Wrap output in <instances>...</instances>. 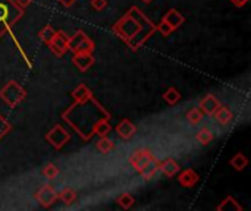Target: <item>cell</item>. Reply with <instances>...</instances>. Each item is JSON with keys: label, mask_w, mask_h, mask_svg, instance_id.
Returning <instances> with one entry per match:
<instances>
[{"label": "cell", "mask_w": 251, "mask_h": 211, "mask_svg": "<svg viewBox=\"0 0 251 211\" xmlns=\"http://www.w3.org/2000/svg\"><path fill=\"white\" fill-rule=\"evenodd\" d=\"M59 173H60L59 167H57L56 164H53V163L46 164V166H44V169H43V176H44L46 179H49V181L56 179Z\"/></svg>", "instance_id": "26"}, {"label": "cell", "mask_w": 251, "mask_h": 211, "mask_svg": "<svg viewBox=\"0 0 251 211\" xmlns=\"http://www.w3.org/2000/svg\"><path fill=\"white\" fill-rule=\"evenodd\" d=\"M156 31H159L163 37H169L172 32H174V29H172V26L171 25H168L163 19L156 25Z\"/></svg>", "instance_id": "29"}, {"label": "cell", "mask_w": 251, "mask_h": 211, "mask_svg": "<svg viewBox=\"0 0 251 211\" xmlns=\"http://www.w3.org/2000/svg\"><path fill=\"white\" fill-rule=\"evenodd\" d=\"M118 204L124 209V210H129L132 206H134V203H135V200H134V197L131 195V194H122L121 197H118Z\"/></svg>", "instance_id": "27"}, {"label": "cell", "mask_w": 251, "mask_h": 211, "mask_svg": "<svg viewBox=\"0 0 251 211\" xmlns=\"http://www.w3.org/2000/svg\"><path fill=\"white\" fill-rule=\"evenodd\" d=\"M213 138H215V135L209 128H201L196 135V140L200 145H209L213 141Z\"/></svg>", "instance_id": "21"}, {"label": "cell", "mask_w": 251, "mask_h": 211, "mask_svg": "<svg viewBox=\"0 0 251 211\" xmlns=\"http://www.w3.org/2000/svg\"><path fill=\"white\" fill-rule=\"evenodd\" d=\"M46 140L51 147H54L56 150H60V148H63V145H66L69 142L71 135L62 125H54L46 134Z\"/></svg>", "instance_id": "5"}, {"label": "cell", "mask_w": 251, "mask_h": 211, "mask_svg": "<svg viewBox=\"0 0 251 211\" xmlns=\"http://www.w3.org/2000/svg\"><path fill=\"white\" fill-rule=\"evenodd\" d=\"M143 1H144V3H151L153 0H143Z\"/></svg>", "instance_id": "34"}, {"label": "cell", "mask_w": 251, "mask_h": 211, "mask_svg": "<svg viewBox=\"0 0 251 211\" xmlns=\"http://www.w3.org/2000/svg\"><path fill=\"white\" fill-rule=\"evenodd\" d=\"M68 48L72 53H78V51L93 53L94 51V41L82 29H78L72 37H69Z\"/></svg>", "instance_id": "4"}, {"label": "cell", "mask_w": 251, "mask_h": 211, "mask_svg": "<svg viewBox=\"0 0 251 211\" xmlns=\"http://www.w3.org/2000/svg\"><path fill=\"white\" fill-rule=\"evenodd\" d=\"M68 41L69 37L63 32V31H56L54 37L51 38V41L47 44L50 47V50L56 54V56H65L66 51H69L68 48Z\"/></svg>", "instance_id": "6"}, {"label": "cell", "mask_w": 251, "mask_h": 211, "mask_svg": "<svg viewBox=\"0 0 251 211\" xmlns=\"http://www.w3.org/2000/svg\"><path fill=\"white\" fill-rule=\"evenodd\" d=\"M110 131H112V126L107 122V119H101L93 126V134H96L99 137H107Z\"/></svg>", "instance_id": "20"}, {"label": "cell", "mask_w": 251, "mask_h": 211, "mask_svg": "<svg viewBox=\"0 0 251 211\" xmlns=\"http://www.w3.org/2000/svg\"><path fill=\"white\" fill-rule=\"evenodd\" d=\"M213 116H215V119H216L221 125H224V126L229 125V123L232 122V119H234L232 112H231L226 106H219V107L215 110Z\"/></svg>", "instance_id": "17"}, {"label": "cell", "mask_w": 251, "mask_h": 211, "mask_svg": "<svg viewBox=\"0 0 251 211\" xmlns=\"http://www.w3.org/2000/svg\"><path fill=\"white\" fill-rule=\"evenodd\" d=\"M24 15V9H21L13 0H0V37L7 32Z\"/></svg>", "instance_id": "2"}, {"label": "cell", "mask_w": 251, "mask_h": 211, "mask_svg": "<svg viewBox=\"0 0 251 211\" xmlns=\"http://www.w3.org/2000/svg\"><path fill=\"white\" fill-rule=\"evenodd\" d=\"M159 160L153 156L151 157V160L138 172L140 175H141V178L144 179V181H151L156 175H157V172H159Z\"/></svg>", "instance_id": "15"}, {"label": "cell", "mask_w": 251, "mask_h": 211, "mask_svg": "<svg viewBox=\"0 0 251 211\" xmlns=\"http://www.w3.org/2000/svg\"><path fill=\"white\" fill-rule=\"evenodd\" d=\"M59 1H60V4L63 7H72L74 3H75V0H59Z\"/></svg>", "instance_id": "32"}, {"label": "cell", "mask_w": 251, "mask_h": 211, "mask_svg": "<svg viewBox=\"0 0 251 211\" xmlns=\"http://www.w3.org/2000/svg\"><path fill=\"white\" fill-rule=\"evenodd\" d=\"M72 63H74L81 72H87V70L93 66V63H94L93 53H85V51L74 53V56H72Z\"/></svg>", "instance_id": "9"}, {"label": "cell", "mask_w": 251, "mask_h": 211, "mask_svg": "<svg viewBox=\"0 0 251 211\" xmlns=\"http://www.w3.org/2000/svg\"><path fill=\"white\" fill-rule=\"evenodd\" d=\"M218 211H241L243 210V207L240 206V203L234 198V197H228V198H225L224 201H222V204L216 209Z\"/></svg>", "instance_id": "22"}, {"label": "cell", "mask_w": 251, "mask_h": 211, "mask_svg": "<svg viewBox=\"0 0 251 211\" xmlns=\"http://www.w3.org/2000/svg\"><path fill=\"white\" fill-rule=\"evenodd\" d=\"M72 97L75 100V103H85L90 101L93 98V93L90 88H87V85L79 84L74 91H72Z\"/></svg>", "instance_id": "16"}, {"label": "cell", "mask_w": 251, "mask_h": 211, "mask_svg": "<svg viewBox=\"0 0 251 211\" xmlns=\"http://www.w3.org/2000/svg\"><path fill=\"white\" fill-rule=\"evenodd\" d=\"M57 198H60V201L65 206H71L76 201V192L72 188H65L63 191H60L57 194Z\"/></svg>", "instance_id": "24"}, {"label": "cell", "mask_w": 251, "mask_h": 211, "mask_svg": "<svg viewBox=\"0 0 251 211\" xmlns=\"http://www.w3.org/2000/svg\"><path fill=\"white\" fill-rule=\"evenodd\" d=\"M162 19H163L168 25H171L174 31L178 29V28H179L181 25H184V22H185V16H184L179 10H176V9H169V10L163 15Z\"/></svg>", "instance_id": "11"}, {"label": "cell", "mask_w": 251, "mask_h": 211, "mask_svg": "<svg viewBox=\"0 0 251 211\" xmlns=\"http://www.w3.org/2000/svg\"><path fill=\"white\" fill-rule=\"evenodd\" d=\"M219 106H221L219 100H218L213 94H207L204 98H201V100H200V106H199V109H200L204 115L212 116V115L215 113V110H216Z\"/></svg>", "instance_id": "12"}, {"label": "cell", "mask_w": 251, "mask_h": 211, "mask_svg": "<svg viewBox=\"0 0 251 211\" xmlns=\"http://www.w3.org/2000/svg\"><path fill=\"white\" fill-rule=\"evenodd\" d=\"M163 100H165L168 104L174 106V104H176V103L181 100V93H179L175 87H171V88H168V90L163 93Z\"/></svg>", "instance_id": "25"}, {"label": "cell", "mask_w": 251, "mask_h": 211, "mask_svg": "<svg viewBox=\"0 0 251 211\" xmlns=\"http://www.w3.org/2000/svg\"><path fill=\"white\" fill-rule=\"evenodd\" d=\"M0 98L9 107H16L25 98V90L19 84L10 81L0 90Z\"/></svg>", "instance_id": "3"}, {"label": "cell", "mask_w": 251, "mask_h": 211, "mask_svg": "<svg viewBox=\"0 0 251 211\" xmlns=\"http://www.w3.org/2000/svg\"><path fill=\"white\" fill-rule=\"evenodd\" d=\"M200 181V176L193 169H185L178 175V182L184 188H191Z\"/></svg>", "instance_id": "14"}, {"label": "cell", "mask_w": 251, "mask_h": 211, "mask_svg": "<svg viewBox=\"0 0 251 211\" xmlns=\"http://www.w3.org/2000/svg\"><path fill=\"white\" fill-rule=\"evenodd\" d=\"M185 119H187V122H188L190 125L197 126V125H200V123L203 122V119H204V113H203L199 107H194V109H191V110H188V112H187Z\"/></svg>", "instance_id": "18"}, {"label": "cell", "mask_w": 251, "mask_h": 211, "mask_svg": "<svg viewBox=\"0 0 251 211\" xmlns=\"http://www.w3.org/2000/svg\"><path fill=\"white\" fill-rule=\"evenodd\" d=\"M112 31L122 38L131 50H138L156 32V25L134 6L113 25Z\"/></svg>", "instance_id": "1"}, {"label": "cell", "mask_w": 251, "mask_h": 211, "mask_svg": "<svg viewBox=\"0 0 251 211\" xmlns=\"http://www.w3.org/2000/svg\"><path fill=\"white\" fill-rule=\"evenodd\" d=\"M115 131H116V134L119 135V138H122V140H131V138L135 135V132H137V126H135L131 120L122 119V120L116 125Z\"/></svg>", "instance_id": "10"}, {"label": "cell", "mask_w": 251, "mask_h": 211, "mask_svg": "<svg viewBox=\"0 0 251 211\" xmlns=\"http://www.w3.org/2000/svg\"><path fill=\"white\" fill-rule=\"evenodd\" d=\"M151 157H153V154H151L150 150L140 148V150L134 151V153L129 156V163H131V166H132L137 172H140V170L151 160Z\"/></svg>", "instance_id": "8"}, {"label": "cell", "mask_w": 251, "mask_h": 211, "mask_svg": "<svg viewBox=\"0 0 251 211\" xmlns=\"http://www.w3.org/2000/svg\"><path fill=\"white\" fill-rule=\"evenodd\" d=\"M237 7H244L247 3H249V0H231Z\"/></svg>", "instance_id": "33"}, {"label": "cell", "mask_w": 251, "mask_h": 211, "mask_svg": "<svg viewBox=\"0 0 251 211\" xmlns=\"http://www.w3.org/2000/svg\"><path fill=\"white\" fill-rule=\"evenodd\" d=\"M96 148L101 153V154H109L113 148H115V142L107 138V137H100V140L96 144Z\"/></svg>", "instance_id": "23"}, {"label": "cell", "mask_w": 251, "mask_h": 211, "mask_svg": "<svg viewBox=\"0 0 251 211\" xmlns=\"http://www.w3.org/2000/svg\"><path fill=\"white\" fill-rule=\"evenodd\" d=\"M91 6L94 10L101 12L107 7V0H91Z\"/></svg>", "instance_id": "30"}, {"label": "cell", "mask_w": 251, "mask_h": 211, "mask_svg": "<svg viewBox=\"0 0 251 211\" xmlns=\"http://www.w3.org/2000/svg\"><path fill=\"white\" fill-rule=\"evenodd\" d=\"M159 172H162L168 178H174L181 172V166L174 159H166L159 163Z\"/></svg>", "instance_id": "13"}, {"label": "cell", "mask_w": 251, "mask_h": 211, "mask_svg": "<svg viewBox=\"0 0 251 211\" xmlns=\"http://www.w3.org/2000/svg\"><path fill=\"white\" fill-rule=\"evenodd\" d=\"M229 164H231L237 172H243V170L247 167V164H249V159H247L243 153H237V154L231 159Z\"/></svg>", "instance_id": "19"}, {"label": "cell", "mask_w": 251, "mask_h": 211, "mask_svg": "<svg viewBox=\"0 0 251 211\" xmlns=\"http://www.w3.org/2000/svg\"><path fill=\"white\" fill-rule=\"evenodd\" d=\"M35 200H37L44 209H49V207H51V206L56 203V200H57V192L54 191V188H53L51 185H44V187H41V188L37 191Z\"/></svg>", "instance_id": "7"}, {"label": "cell", "mask_w": 251, "mask_h": 211, "mask_svg": "<svg viewBox=\"0 0 251 211\" xmlns=\"http://www.w3.org/2000/svg\"><path fill=\"white\" fill-rule=\"evenodd\" d=\"M15 3H16L21 9H26V7L32 3V0H15Z\"/></svg>", "instance_id": "31"}, {"label": "cell", "mask_w": 251, "mask_h": 211, "mask_svg": "<svg viewBox=\"0 0 251 211\" xmlns=\"http://www.w3.org/2000/svg\"><path fill=\"white\" fill-rule=\"evenodd\" d=\"M54 34H56V29H54L51 25H46V26L38 32L40 38H41L46 44H49V43L51 41V38L54 37Z\"/></svg>", "instance_id": "28"}]
</instances>
